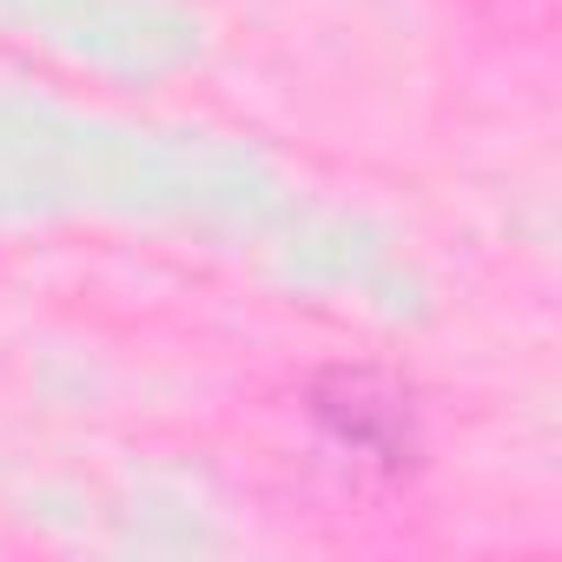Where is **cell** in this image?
<instances>
[{"label":"cell","instance_id":"1","mask_svg":"<svg viewBox=\"0 0 562 562\" xmlns=\"http://www.w3.org/2000/svg\"><path fill=\"white\" fill-rule=\"evenodd\" d=\"M312 411H318V424H325L345 450H358V457H371V463H404V457H411V411H404V397L384 391L371 371H338V378H325L318 397H312Z\"/></svg>","mask_w":562,"mask_h":562}]
</instances>
